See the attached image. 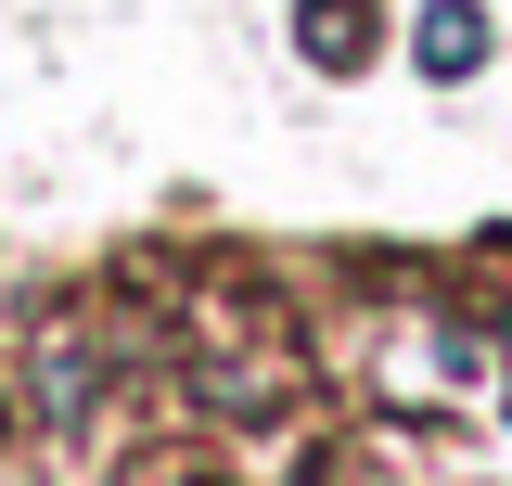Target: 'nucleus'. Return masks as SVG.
<instances>
[{
  "label": "nucleus",
  "mask_w": 512,
  "mask_h": 486,
  "mask_svg": "<svg viewBox=\"0 0 512 486\" xmlns=\"http://www.w3.org/2000/svg\"><path fill=\"white\" fill-rule=\"evenodd\" d=\"M295 39H308V64L346 77V64L372 52V0H295Z\"/></svg>",
  "instance_id": "f257e3e1"
},
{
  "label": "nucleus",
  "mask_w": 512,
  "mask_h": 486,
  "mask_svg": "<svg viewBox=\"0 0 512 486\" xmlns=\"http://www.w3.org/2000/svg\"><path fill=\"white\" fill-rule=\"evenodd\" d=\"M410 52H423V77H474V64H487V13H474V0H436Z\"/></svg>",
  "instance_id": "f03ea898"
}]
</instances>
